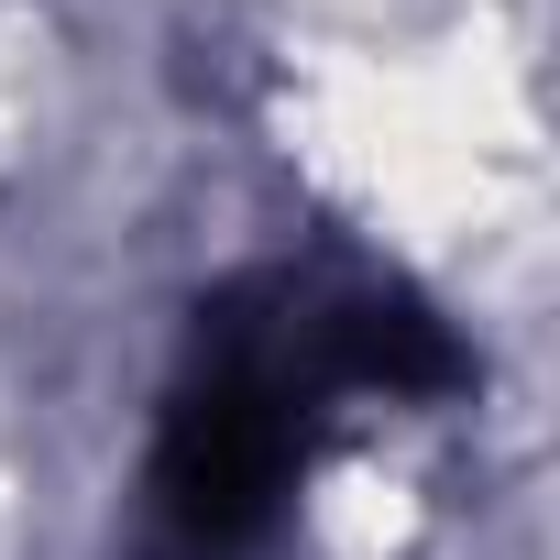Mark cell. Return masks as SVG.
I'll use <instances>...</instances> for the list:
<instances>
[{
	"instance_id": "obj_1",
	"label": "cell",
	"mask_w": 560,
	"mask_h": 560,
	"mask_svg": "<svg viewBox=\"0 0 560 560\" xmlns=\"http://www.w3.org/2000/svg\"><path fill=\"white\" fill-rule=\"evenodd\" d=\"M330 385L298 341V275H242L198 308V352L154 429V538L165 560H242L275 538Z\"/></svg>"
}]
</instances>
